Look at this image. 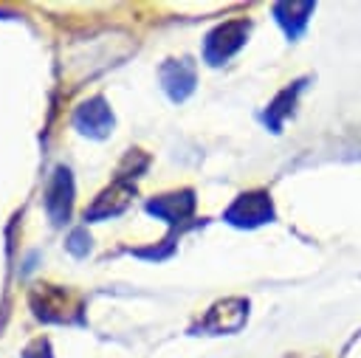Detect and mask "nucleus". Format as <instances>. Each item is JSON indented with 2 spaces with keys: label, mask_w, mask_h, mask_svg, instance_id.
Returning <instances> with one entry per match:
<instances>
[{
  "label": "nucleus",
  "mask_w": 361,
  "mask_h": 358,
  "mask_svg": "<svg viewBox=\"0 0 361 358\" xmlns=\"http://www.w3.org/2000/svg\"><path fill=\"white\" fill-rule=\"evenodd\" d=\"M245 37H248V23L245 20H231L226 25L214 28L209 34V39H206V59L212 65L226 62L234 51H240V45L245 42Z\"/></svg>",
  "instance_id": "nucleus-1"
},
{
  "label": "nucleus",
  "mask_w": 361,
  "mask_h": 358,
  "mask_svg": "<svg viewBox=\"0 0 361 358\" xmlns=\"http://www.w3.org/2000/svg\"><path fill=\"white\" fill-rule=\"evenodd\" d=\"M274 217V206H271V197L265 192H248V195H240L231 209L226 211V220L234 223V226H259L265 220Z\"/></svg>",
  "instance_id": "nucleus-2"
},
{
  "label": "nucleus",
  "mask_w": 361,
  "mask_h": 358,
  "mask_svg": "<svg viewBox=\"0 0 361 358\" xmlns=\"http://www.w3.org/2000/svg\"><path fill=\"white\" fill-rule=\"evenodd\" d=\"M313 8H316V3H310V0H305V3H279L274 8V14H276V20H279V25L285 28L288 37H299L305 31L307 17L313 14Z\"/></svg>",
  "instance_id": "nucleus-3"
},
{
  "label": "nucleus",
  "mask_w": 361,
  "mask_h": 358,
  "mask_svg": "<svg viewBox=\"0 0 361 358\" xmlns=\"http://www.w3.org/2000/svg\"><path fill=\"white\" fill-rule=\"evenodd\" d=\"M164 85H166L172 99H186L192 93V87H195V68H192V62H186V59L169 62L164 68Z\"/></svg>",
  "instance_id": "nucleus-4"
},
{
  "label": "nucleus",
  "mask_w": 361,
  "mask_h": 358,
  "mask_svg": "<svg viewBox=\"0 0 361 358\" xmlns=\"http://www.w3.org/2000/svg\"><path fill=\"white\" fill-rule=\"evenodd\" d=\"M149 211L166 217L169 223H175V220H180L183 214L192 211V195H189V192H180V195H164V197H158V200L149 203Z\"/></svg>",
  "instance_id": "nucleus-5"
},
{
  "label": "nucleus",
  "mask_w": 361,
  "mask_h": 358,
  "mask_svg": "<svg viewBox=\"0 0 361 358\" xmlns=\"http://www.w3.org/2000/svg\"><path fill=\"white\" fill-rule=\"evenodd\" d=\"M302 90V82H296L293 87H285L274 101H271V107H268V113H265V121L271 124V130L274 132H279V127H282V121H285V116H290V110H293V101H296V93Z\"/></svg>",
  "instance_id": "nucleus-6"
}]
</instances>
